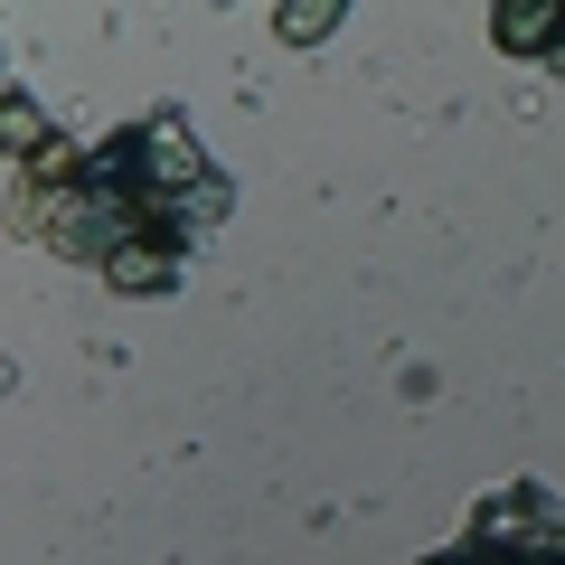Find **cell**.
<instances>
[{
  "mask_svg": "<svg viewBox=\"0 0 565 565\" xmlns=\"http://www.w3.org/2000/svg\"><path fill=\"white\" fill-rule=\"evenodd\" d=\"M546 527H556V500H546L537 481H509L500 500L471 509V546H537Z\"/></svg>",
  "mask_w": 565,
  "mask_h": 565,
  "instance_id": "obj_1",
  "label": "cell"
},
{
  "mask_svg": "<svg viewBox=\"0 0 565 565\" xmlns=\"http://www.w3.org/2000/svg\"><path fill=\"white\" fill-rule=\"evenodd\" d=\"M180 245H161V236H122L114 255H104V282H114V292H170V282H180Z\"/></svg>",
  "mask_w": 565,
  "mask_h": 565,
  "instance_id": "obj_2",
  "label": "cell"
},
{
  "mask_svg": "<svg viewBox=\"0 0 565 565\" xmlns=\"http://www.w3.org/2000/svg\"><path fill=\"white\" fill-rule=\"evenodd\" d=\"M556 39H565L556 0H500V47L509 57H556Z\"/></svg>",
  "mask_w": 565,
  "mask_h": 565,
  "instance_id": "obj_3",
  "label": "cell"
},
{
  "mask_svg": "<svg viewBox=\"0 0 565 565\" xmlns=\"http://www.w3.org/2000/svg\"><path fill=\"white\" fill-rule=\"evenodd\" d=\"M47 114H39V95H20V85H0V161H39L47 151Z\"/></svg>",
  "mask_w": 565,
  "mask_h": 565,
  "instance_id": "obj_4",
  "label": "cell"
},
{
  "mask_svg": "<svg viewBox=\"0 0 565 565\" xmlns=\"http://www.w3.org/2000/svg\"><path fill=\"white\" fill-rule=\"evenodd\" d=\"M330 29H340V0H292V10H282V39L292 47H321Z\"/></svg>",
  "mask_w": 565,
  "mask_h": 565,
  "instance_id": "obj_5",
  "label": "cell"
},
{
  "mask_svg": "<svg viewBox=\"0 0 565 565\" xmlns=\"http://www.w3.org/2000/svg\"><path fill=\"white\" fill-rule=\"evenodd\" d=\"M546 66H556V76H565V39H556V57H546Z\"/></svg>",
  "mask_w": 565,
  "mask_h": 565,
  "instance_id": "obj_6",
  "label": "cell"
}]
</instances>
